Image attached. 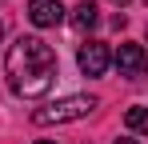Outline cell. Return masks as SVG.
<instances>
[{"label": "cell", "instance_id": "52a82bcc", "mask_svg": "<svg viewBox=\"0 0 148 144\" xmlns=\"http://www.w3.org/2000/svg\"><path fill=\"white\" fill-rule=\"evenodd\" d=\"M124 124H128L132 132H144V128H148V108H144V104H132V108L124 112Z\"/></svg>", "mask_w": 148, "mask_h": 144}, {"label": "cell", "instance_id": "30bf717a", "mask_svg": "<svg viewBox=\"0 0 148 144\" xmlns=\"http://www.w3.org/2000/svg\"><path fill=\"white\" fill-rule=\"evenodd\" d=\"M0 36H4V20H0Z\"/></svg>", "mask_w": 148, "mask_h": 144}, {"label": "cell", "instance_id": "7a4b0ae2", "mask_svg": "<svg viewBox=\"0 0 148 144\" xmlns=\"http://www.w3.org/2000/svg\"><path fill=\"white\" fill-rule=\"evenodd\" d=\"M92 108H96L92 96H64V100L48 104V108H36L32 112V124H40V128H48V124H72V120L88 116Z\"/></svg>", "mask_w": 148, "mask_h": 144}, {"label": "cell", "instance_id": "8992f818", "mask_svg": "<svg viewBox=\"0 0 148 144\" xmlns=\"http://www.w3.org/2000/svg\"><path fill=\"white\" fill-rule=\"evenodd\" d=\"M68 20H72L76 32H92V28L100 24V8L92 4V0H84V4H76V8H72V16H68Z\"/></svg>", "mask_w": 148, "mask_h": 144}, {"label": "cell", "instance_id": "6da1fadb", "mask_svg": "<svg viewBox=\"0 0 148 144\" xmlns=\"http://www.w3.org/2000/svg\"><path fill=\"white\" fill-rule=\"evenodd\" d=\"M4 72H8V88L20 100H40L52 92L60 64H56L52 44H44L40 36H20L4 56Z\"/></svg>", "mask_w": 148, "mask_h": 144}, {"label": "cell", "instance_id": "5b68a950", "mask_svg": "<svg viewBox=\"0 0 148 144\" xmlns=\"http://www.w3.org/2000/svg\"><path fill=\"white\" fill-rule=\"evenodd\" d=\"M28 20L36 28H56L64 20V8H60V0H28Z\"/></svg>", "mask_w": 148, "mask_h": 144}, {"label": "cell", "instance_id": "7c38bea8", "mask_svg": "<svg viewBox=\"0 0 148 144\" xmlns=\"http://www.w3.org/2000/svg\"><path fill=\"white\" fill-rule=\"evenodd\" d=\"M144 4H148V0H144Z\"/></svg>", "mask_w": 148, "mask_h": 144}, {"label": "cell", "instance_id": "ba28073f", "mask_svg": "<svg viewBox=\"0 0 148 144\" xmlns=\"http://www.w3.org/2000/svg\"><path fill=\"white\" fill-rule=\"evenodd\" d=\"M116 144H140V140H132V136H120V140H116Z\"/></svg>", "mask_w": 148, "mask_h": 144}, {"label": "cell", "instance_id": "8fae6325", "mask_svg": "<svg viewBox=\"0 0 148 144\" xmlns=\"http://www.w3.org/2000/svg\"><path fill=\"white\" fill-rule=\"evenodd\" d=\"M116 4H128V0H116Z\"/></svg>", "mask_w": 148, "mask_h": 144}, {"label": "cell", "instance_id": "9c48e42d", "mask_svg": "<svg viewBox=\"0 0 148 144\" xmlns=\"http://www.w3.org/2000/svg\"><path fill=\"white\" fill-rule=\"evenodd\" d=\"M36 144H56V140H36Z\"/></svg>", "mask_w": 148, "mask_h": 144}, {"label": "cell", "instance_id": "3957f363", "mask_svg": "<svg viewBox=\"0 0 148 144\" xmlns=\"http://www.w3.org/2000/svg\"><path fill=\"white\" fill-rule=\"evenodd\" d=\"M76 64H80L84 76H104L108 64H112V52H108V44H100V40H88V44H80V52H76Z\"/></svg>", "mask_w": 148, "mask_h": 144}, {"label": "cell", "instance_id": "277c9868", "mask_svg": "<svg viewBox=\"0 0 148 144\" xmlns=\"http://www.w3.org/2000/svg\"><path fill=\"white\" fill-rule=\"evenodd\" d=\"M112 64H116L120 76L136 80V76H144V72H148V52H144L140 44H120V48H116V56H112Z\"/></svg>", "mask_w": 148, "mask_h": 144}]
</instances>
